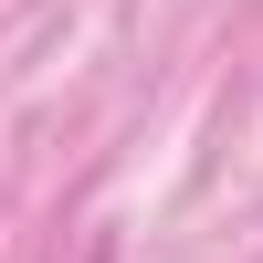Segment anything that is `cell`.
Here are the masks:
<instances>
[]
</instances>
